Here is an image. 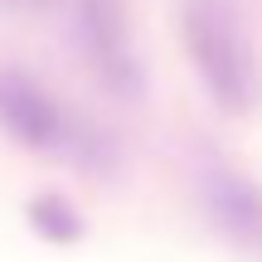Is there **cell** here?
<instances>
[{"instance_id":"cell-1","label":"cell","mask_w":262,"mask_h":262,"mask_svg":"<svg viewBox=\"0 0 262 262\" xmlns=\"http://www.w3.org/2000/svg\"><path fill=\"white\" fill-rule=\"evenodd\" d=\"M180 29H185V49L204 93L224 112H253L262 97V68H257V54L248 49L243 29L214 0H189Z\"/></svg>"},{"instance_id":"cell-2","label":"cell","mask_w":262,"mask_h":262,"mask_svg":"<svg viewBox=\"0 0 262 262\" xmlns=\"http://www.w3.org/2000/svg\"><path fill=\"white\" fill-rule=\"evenodd\" d=\"M0 126H5L19 146L78 160V165H88V170L112 160V146H107L78 112H68V107L54 102L34 78L10 73V68L0 73Z\"/></svg>"},{"instance_id":"cell-3","label":"cell","mask_w":262,"mask_h":262,"mask_svg":"<svg viewBox=\"0 0 262 262\" xmlns=\"http://www.w3.org/2000/svg\"><path fill=\"white\" fill-rule=\"evenodd\" d=\"M78 34H83L93 73L117 97H141L146 73H141L136 44H131V25H126L122 0H78Z\"/></svg>"},{"instance_id":"cell-4","label":"cell","mask_w":262,"mask_h":262,"mask_svg":"<svg viewBox=\"0 0 262 262\" xmlns=\"http://www.w3.org/2000/svg\"><path fill=\"white\" fill-rule=\"evenodd\" d=\"M199 199H204V214L219 224V233H228L238 248H262V189L248 175L219 165V160H204Z\"/></svg>"},{"instance_id":"cell-5","label":"cell","mask_w":262,"mask_h":262,"mask_svg":"<svg viewBox=\"0 0 262 262\" xmlns=\"http://www.w3.org/2000/svg\"><path fill=\"white\" fill-rule=\"evenodd\" d=\"M29 224H34V233L49 238V243H78V238H83V219L58 194H39L34 204H29Z\"/></svg>"}]
</instances>
